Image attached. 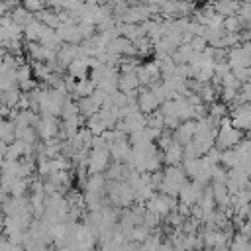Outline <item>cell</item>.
I'll return each instance as SVG.
<instances>
[{
    "label": "cell",
    "mask_w": 251,
    "mask_h": 251,
    "mask_svg": "<svg viewBox=\"0 0 251 251\" xmlns=\"http://www.w3.org/2000/svg\"><path fill=\"white\" fill-rule=\"evenodd\" d=\"M2 96H4V90L0 88V104H2Z\"/></svg>",
    "instance_id": "cell-22"
},
{
    "label": "cell",
    "mask_w": 251,
    "mask_h": 251,
    "mask_svg": "<svg viewBox=\"0 0 251 251\" xmlns=\"http://www.w3.org/2000/svg\"><path fill=\"white\" fill-rule=\"evenodd\" d=\"M80 55V45L78 43H61V47L57 49V61L65 67V71H67V65L73 61V59H76Z\"/></svg>",
    "instance_id": "cell-9"
},
{
    "label": "cell",
    "mask_w": 251,
    "mask_h": 251,
    "mask_svg": "<svg viewBox=\"0 0 251 251\" xmlns=\"http://www.w3.org/2000/svg\"><path fill=\"white\" fill-rule=\"evenodd\" d=\"M110 147H90L88 153V163H86V171L90 173H102L108 169L110 165Z\"/></svg>",
    "instance_id": "cell-1"
},
{
    "label": "cell",
    "mask_w": 251,
    "mask_h": 251,
    "mask_svg": "<svg viewBox=\"0 0 251 251\" xmlns=\"http://www.w3.org/2000/svg\"><path fill=\"white\" fill-rule=\"evenodd\" d=\"M33 127L41 139H49V137H57L61 124H59L57 116H53V114H39V120L35 122Z\"/></svg>",
    "instance_id": "cell-3"
},
{
    "label": "cell",
    "mask_w": 251,
    "mask_h": 251,
    "mask_svg": "<svg viewBox=\"0 0 251 251\" xmlns=\"http://www.w3.org/2000/svg\"><path fill=\"white\" fill-rule=\"evenodd\" d=\"M76 102H78V112H80V116H84V118L96 114V112L102 108V104H100L92 94H90V96H82V98H78Z\"/></svg>",
    "instance_id": "cell-14"
},
{
    "label": "cell",
    "mask_w": 251,
    "mask_h": 251,
    "mask_svg": "<svg viewBox=\"0 0 251 251\" xmlns=\"http://www.w3.org/2000/svg\"><path fill=\"white\" fill-rule=\"evenodd\" d=\"M22 6L35 14V12H39V10L45 8V2L43 0H22Z\"/></svg>",
    "instance_id": "cell-21"
},
{
    "label": "cell",
    "mask_w": 251,
    "mask_h": 251,
    "mask_svg": "<svg viewBox=\"0 0 251 251\" xmlns=\"http://www.w3.org/2000/svg\"><path fill=\"white\" fill-rule=\"evenodd\" d=\"M227 63L231 69L235 67H251V53L243 45H233L227 49Z\"/></svg>",
    "instance_id": "cell-5"
},
{
    "label": "cell",
    "mask_w": 251,
    "mask_h": 251,
    "mask_svg": "<svg viewBox=\"0 0 251 251\" xmlns=\"http://www.w3.org/2000/svg\"><path fill=\"white\" fill-rule=\"evenodd\" d=\"M20 96H22V90L20 86H12L8 90H4V96H2V104L10 106V108H16L18 102H20Z\"/></svg>",
    "instance_id": "cell-18"
},
{
    "label": "cell",
    "mask_w": 251,
    "mask_h": 251,
    "mask_svg": "<svg viewBox=\"0 0 251 251\" xmlns=\"http://www.w3.org/2000/svg\"><path fill=\"white\" fill-rule=\"evenodd\" d=\"M94 90H96V82H94L92 78L84 76V78H76V86H75V90H73L71 96H73L75 100H78V98H82V96H90Z\"/></svg>",
    "instance_id": "cell-13"
},
{
    "label": "cell",
    "mask_w": 251,
    "mask_h": 251,
    "mask_svg": "<svg viewBox=\"0 0 251 251\" xmlns=\"http://www.w3.org/2000/svg\"><path fill=\"white\" fill-rule=\"evenodd\" d=\"M139 86H141V82H139V76H137V69L135 71H127V73H120L118 88L122 92H131V90H137Z\"/></svg>",
    "instance_id": "cell-11"
},
{
    "label": "cell",
    "mask_w": 251,
    "mask_h": 251,
    "mask_svg": "<svg viewBox=\"0 0 251 251\" xmlns=\"http://www.w3.org/2000/svg\"><path fill=\"white\" fill-rule=\"evenodd\" d=\"M29 188V178H16L10 186V194L12 196H24Z\"/></svg>",
    "instance_id": "cell-19"
},
{
    "label": "cell",
    "mask_w": 251,
    "mask_h": 251,
    "mask_svg": "<svg viewBox=\"0 0 251 251\" xmlns=\"http://www.w3.org/2000/svg\"><path fill=\"white\" fill-rule=\"evenodd\" d=\"M88 69H90L88 57L78 55L76 59H73V61L67 65V75H71V76H75V78H84V76L88 75Z\"/></svg>",
    "instance_id": "cell-10"
},
{
    "label": "cell",
    "mask_w": 251,
    "mask_h": 251,
    "mask_svg": "<svg viewBox=\"0 0 251 251\" xmlns=\"http://www.w3.org/2000/svg\"><path fill=\"white\" fill-rule=\"evenodd\" d=\"M204 188H206V186L200 184L198 180H186V182L182 184L180 192H178V202H184V204H188V206H194V204L198 202V198L202 196Z\"/></svg>",
    "instance_id": "cell-4"
},
{
    "label": "cell",
    "mask_w": 251,
    "mask_h": 251,
    "mask_svg": "<svg viewBox=\"0 0 251 251\" xmlns=\"http://www.w3.org/2000/svg\"><path fill=\"white\" fill-rule=\"evenodd\" d=\"M57 33L65 43H80L82 41V33H80L78 22H63L57 27Z\"/></svg>",
    "instance_id": "cell-6"
},
{
    "label": "cell",
    "mask_w": 251,
    "mask_h": 251,
    "mask_svg": "<svg viewBox=\"0 0 251 251\" xmlns=\"http://www.w3.org/2000/svg\"><path fill=\"white\" fill-rule=\"evenodd\" d=\"M10 14H12L14 22H16V24H20V25H24V27L35 20V14H33V12H29L27 8H24L22 4H20V6H16V8H14Z\"/></svg>",
    "instance_id": "cell-17"
},
{
    "label": "cell",
    "mask_w": 251,
    "mask_h": 251,
    "mask_svg": "<svg viewBox=\"0 0 251 251\" xmlns=\"http://www.w3.org/2000/svg\"><path fill=\"white\" fill-rule=\"evenodd\" d=\"M176 198L175 196H169L165 192H153L151 198L147 200V210L151 212H157L159 216H167L169 212L176 210Z\"/></svg>",
    "instance_id": "cell-2"
},
{
    "label": "cell",
    "mask_w": 251,
    "mask_h": 251,
    "mask_svg": "<svg viewBox=\"0 0 251 251\" xmlns=\"http://www.w3.org/2000/svg\"><path fill=\"white\" fill-rule=\"evenodd\" d=\"M16 75H18V84L24 82V80H29L33 76V71H31V65L29 63H22L18 69H16Z\"/></svg>",
    "instance_id": "cell-20"
},
{
    "label": "cell",
    "mask_w": 251,
    "mask_h": 251,
    "mask_svg": "<svg viewBox=\"0 0 251 251\" xmlns=\"http://www.w3.org/2000/svg\"><path fill=\"white\" fill-rule=\"evenodd\" d=\"M137 104H139V110H141L143 114H151V112L159 110V106H161V102L157 100L155 92H153L149 86H145L143 90H139V94H137Z\"/></svg>",
    "instance_id": "cell-8"
},
{
    "label": "cell",
    "mask_w": 251,
    "mask_h": 251,
    "mask_svg": "<svg viewBox=\"0 0 251 251\" xmlns=\"http://www.w3.org/2000/svg\"><path fill=\"white\" fill-rule=\"evenodd\" d=\"M239 4H241L239 0H214V2H212L214 10H216V12H220V14H224V16L237 14Z\"/></svg>",
    "instance_id": "cell-16"
},
{
    "label": "cell",
    "mask_w": 251,
    "mask_h": 251,
    "mask_svg": "<svg viewBox=\"0 0 251 251\" xmlns=\"http://www.w3.org/2000/svg\"><path fill=\"white\" fill-rule=\"evenodd\" d=\"M198 206H200V210L204 212V218L212 212V210H216V198H214V192H212V186H206L204 188V192H202V196L198 198V202H196Z\"/></svg>",
    "instance_id": "cell-15"
},
{
    "label": "cell",
    "mask_w": 251,
    "mask_h": 251,
    "mask_svg": "<svg viewBox=\"0 0 251 251\" xmlns=\"http://www.w3.org/2000/svg\"><path fill=\"white\" fill-rule=\"evenodd\" d=\"M182 159H184V147H182L180 143H176V141H175L169 149L163 151V161H165V165H180Z\"/></svg>",
    "instance_id": "cell-12"
},
{
    "label": "cell",
    "mask_w": 251,
    "mask_h": 251,
    "mask_svg": "<svg viewBox=\"0 0 251 251\" xmlns=\"http://www.w3.org/2000/svg\"><path fill=\"white\" fill-rule=\"evenodd\" d=\"M194 133H196V120H184V122H180V124L173 129L175 141L180 143V145H186L188 141H192Z\"/></svg>",
    "instance_id": "cell-7"
}]
</instances>
